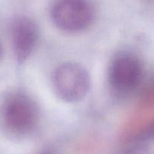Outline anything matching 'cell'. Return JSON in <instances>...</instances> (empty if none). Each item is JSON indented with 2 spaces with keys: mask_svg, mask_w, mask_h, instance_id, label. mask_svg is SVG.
Listing matches in <instances>:
<instances>
[{
  "mask_svg": "<svg viewBox=\"0 0 154 154\" xmlns=\"http://www.w3.org/2000/svg\"><path fill=\"white\" fill-rule=\"evenodd\" d=\"M39 120L36 103L26 93L11 91L0 103V126L11 137H23L32 133Z\"/></svg>",
  "mask_w": 154,
  "mask_h": 154,
  "instance_id": "cell-1",
  "label": "cell"
},
{
  "mask_svg": "<svg viewBox=\"0 0 154 154\" xmlns=\"http://www.w3.org/2000/svg\"><path fill=\"white\" fill-rule=\"evenodd\" d=\"M56 95L63 101L75 103L82 100L91 87V78L84 66L75 62H66L57 66L52 75Z\"/></svg>",
  "mask_w": 154,
  "mask_h": 154,
  "instance_id": "cell-2",
  "label": "cell"
},
{
  "mask_svg": "<svg viewBox=\"0 0 154 154\" xmlns=\"http://www.w3.org/2000/svg\"><path fill=\"white\" fill-rule=\"evenodd\" d=\"M51 17L60 30L75 33L91 26L94 11L88 0H56L51 7Z\"/></svg>",
  "mask_w": 154,
  "mask_h": 154,
  "instance_id": "cell-3",
  "label": "cell"
},
{
  "mask_svg": "<svg viewBox=\"0 0 154 154\" xmlns=\"http://www.w3.org/2000/svg\"><path fill=\"white\" fill-rule=\"evenodd\" d=\"M143 66L136 54L121 51L116 54L108 69V82L112 90L119 94H128L141 83Z\"/></svg>",
  "mask_w": 154,
  "mask_h": 154,
  "instance_id": "cell-4",
  "label": "cell"
},
{
  "mask_svg": "<svg viewBox=\"0 0 154 154\" xmlns=\"http://www.w3.org/2000/svg\"><path fill=\"white\" fill-rule=\"evenodd\" d=\"M11 43L16 60L23 63L33 52L38 40V28L32 19L19 17L11 25Z\"/></svg>",
  "mask_w": 154,
  "mask_h": 154,
  "instance_id": "cell-5",
  "label": "cell"
},
{
  "mask_svg": "<svg viewBox=\"0 0 154 154\" xmlns=\"http://www.w3.org/2000/svg\"><path fill=\"white\" fill-rule=\"evenodd\" d=\"M119 154H154V152L144 143H137Z\"/></svg>",
  "mask_w": 154,
  "mask_h": 154,
  "instance_id": "cell-6",
  "label": "cell"
},
{
  "mask_svg": "<svg viewBox=\"0 0 154 154\" xmlns=\"http://www.w3.org/2000/svg\"><path fill=\"white\" fill-rule=\"evenodd\" d=\"M151 140H154V121L139 134L138 137H137V140L140 142L139 143H143Z\"/></svg>",
  "mask_w": 154,
  "mask_h": 154,
  "instance_id": "cell-7",
  "label": "cell"
},
{
  "mask_svg": "<svg viewBox=\"0 0 154 154\" xmlns=\"http://www.w3.org/2000/svg\"><path fill=\"white\" fill-rule=\"evenodd\" d=\"M2 45H1V43H0V60H1V58H2Z\"/></svg>",
  "mask_w": 154,
  "mask_h": 154,
  "instance_id": "cell-8",
  "label": "cell"
},
{
  "mask_svg": "<svg viewBox=\"0 0 154 154\" xmlns=\"http://www.w3.org/2000/svg\"><path fill=\"white\" fill-rule=\"evenodd\" d=\"M40 154H51V153H50L49 152H42V153H40Z\"/></svg>",
  "mask_w": 154,
  "mask_h": 154,
  "instance_id": "cell-9",
  "label": "cell"
}]
</instances>
